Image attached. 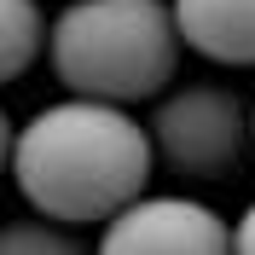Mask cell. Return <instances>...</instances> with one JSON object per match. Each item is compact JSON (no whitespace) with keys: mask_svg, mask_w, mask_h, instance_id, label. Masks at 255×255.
I'll return each instance as SVG.
<instances>
[{"mask_svg":"<svg viewBox=\"0 0 255 255\" xmlns=\"http://www.w3.org/2000/svg\"><path fill=\"white\" fill-rule=\"evenodd\" d=\"M6 168L35 215L64 226H105L116 209H128L151 186L157 157H151L145 122H133L122 105L70 93L58 105H41L23 128H12Z\"/></svg>","mask_w":255,"mask_h":255,"instance_id":"6da1fadb","label":"cell"},{"mask_svg":"<svg viewBox=\"0 0 255 255\" xmlns=\"http://www.w3.org/2000/svg\"><path fill=\"white\" fill-rule=\"evenodd\" d=\"M47 58L76 99L128 111L174 81L180 35L168 0H70L47 29Z\"/></svg>","mask_w":255,"mask_h":255,"instance_id":"7a4b0ae2","label":"cell"},{"mask_svg":"<svg viewBox=\"0 0 255 255\" xmlns=\"http://www.w3.org/2000/svg\"><path fill=\"white\" fill-rule=\"evenodd\" d=\"M145 139H151V157H162L168 168L191 180H215L238 168L250 145V111L221 81H186L162 93V105L145 122Z\"/></svg>","mask_w":255,"mask_h":255,"instance_id":"3957f363","label":"cell"},{"mask_svg":"<svg viewBox=\"0 0 255 255\" xmlns=\"http://www.w3.org/2000/svg\"><path fill=\"white\" fill-rule=\"evenodd\" d=\"M93 255H232V226L203 197L139 191L105 221Z\"/></svg>","mask_w":255,"mask_h":255,"instance_id":"277c9868","label":"cell"},{"mask_svg":"<svg viewBox=\"0 0 255 255\" xmlns=\"http://www.w3.org/2000/svg\"><path fill=\"white\" fill-rule=\"evenodd\" d=\"M168 17L180 47L232 70L255 64V0H168Z\"/></svg>","mask_w":255,"mask_h":255,"instance_id":"5b68a950","label":"cell"},{"mask_svg":"<svg viewBox=\"0 0 255 255\" xmlns=\"http://www.w3.org/2000/svg\"><path fill=\"white\" fill-rule=\"evenodd\" d=\"M47 47V17L35 0H0V87L17 81Z\"/></svg>","mask_w":255,"mask_h":255,"instance_id":"8992f818","label":"cell"},{"mask_svg":"<svg viewBox=\"0 0 255 255\" xmlns=\"http://www.w3.org/2000/svg\"><path fill=\"white\" fill-rule=\"evenodd\" d=\"M0 255H93L76 238V226L47 221V215H23V221L0 226Z\"/></svg>","mask_w":255,"mask_h":255,"instance_id":"52a82bcc","label":"cell"},{"mask_svg":"<svg viewBox=\"0 0 255 255\" xmlns=\"http://www.w3.org/2000/svg\"><path fill=\"white\" fill-rule=\"evenodd\" d=\"M232 255H255V203L238 215V226H232Z\"/></svg>","mask_w":255,"mask_h":255,"instance_id":"ba28073f","label":"cell"},{"mask_svg":"<svg viewBox=\"0 0 255 255\" xmlns=\"http://www.w3.org/2000/svg\"><path fill=\"white\" fill-rule=\"evenodd\" d=\"M6 157H12V116L0 111V168H6Z\"/></svg>","mask_w":255,"mask_h":255,"instance_id":"9c48e42d","label":"cell"},{"mask_svg":"<svg viewBox=\"0 0 255 255\" xmlns=\"http://www.w3.org/2000/svg\"><path fill=\"white\" fill-rule=\"evenodd\" d=\"M250 139H255V111H250Z\"/></svg>","mask_w":255,"mask_h":255,"instance_id":"30bf717a","label":"cell"}]
</instances>
